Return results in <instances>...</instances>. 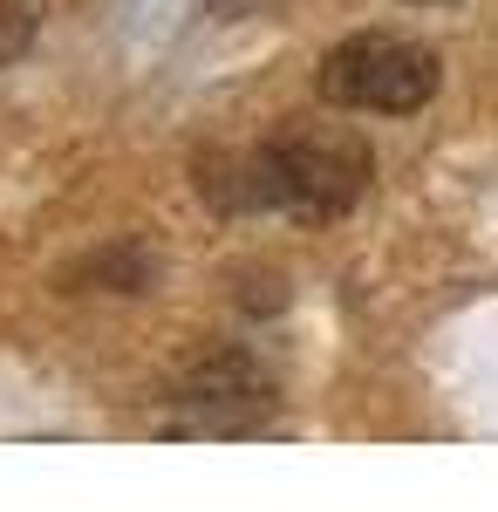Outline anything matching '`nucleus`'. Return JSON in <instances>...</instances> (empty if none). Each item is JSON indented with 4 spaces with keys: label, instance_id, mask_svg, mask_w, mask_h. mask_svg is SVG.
Listing matches in <instances>:
<instances>
[{
    "label": "nucleus",
    "instance_id": "f257e3e1",
    "mask_svg": "<svg viewBox=\"0 0 498 512\" xmlns=\"http://www.w3.org/2000/svg\"><path fill=\"white\" fill-rule=\"evenodd\" d=\"M267 198L294 205V212H342L369 185V144L348 123H287L267 151Z\"/></svg>",
    "mask_w": 498,
    "mask_h": 512
},
{
    "label": "nucleus",
    "instance_id": "f03ea898",
    "mask_svg": "<svg viewBox=\"0 0 498 512\" xmlns=\"http://www.w3.org/2000/svg\"><path fill=\"white\" fill-rule=\"evenodd\" d=\"M321 96L342 110H423L437 96V55L410 35H348L328 62H321Z\"/></svg>",
    "mask_w": 498,
    "mask_h": 512
},
{
    "label": "nucleus",
    "instance_id": "7ed1b4c3",
    "mask_svg": "<svg viewBox=\"0 0 498 512\" xmlns=\"http://www.w3.org/2000/svg\"><path fill=\"white\" fill-rule=\"evenodd\" d=\"M35 21H41V0H0V62H14L35 41Z\"/></svg>",
    "mask_w": 498,
    "mask_h": 512
}]
</instances>
